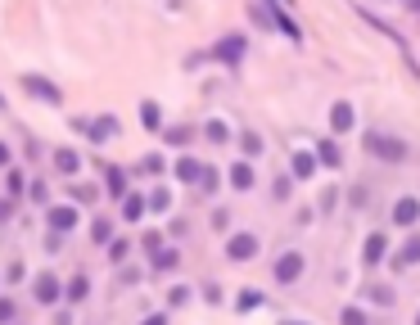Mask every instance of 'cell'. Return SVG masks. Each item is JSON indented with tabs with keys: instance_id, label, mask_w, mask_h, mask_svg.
Instances as JSON below:
<instances>
[{
	"instance_id": "cell-2",
	"label": "cell",
	"mask_w": 420,
	"mask_h": 325,
	"mask_svg": "<svg viewBox=\"0 0 420 325\" xmlns=\"http://www.w3.org/2000/svg\"><path fill=\"white\" fill-rule=\"evenodd\" d=\"M226 258H231V262L258 258V235H231V239H226Z\"/></svg>"
},
{
	"instance_id": "cell-7",
	"label": "cell",
	"mask_w": 420,
	"mask_h": 325,
	"mask_svg": "<svg viewBox=\"0 0 420 325\" xmlns=\"http://www.w3.org/2000/svg\"><path fill=\"white\" fill-rule=\"evenodd\" d=\"M32 293H36V303H45V307H50L54 298H59V280H54V276H36Z\"/></svg>"
},
{
	"instance_id": "cell-3",
	"label": "cell",
	"mask_w": 420,
	"mask_h": 325,
	"mask_svg": "<svg viewBox=\"0 0 420 325\" xmlns=\"http://www.w3.org/2000/svg\"><path fill=\"white\" fill-rule=\"evenodd\" d=\"M23 86H27V95H32V99H45V104H59V99H64V95H59V86H54V82H45V77H32V73H27V77H23Z\"/></svg>"
},
{
	"instance_id": "cell-38",
	"label": "cell",
	"mask_w": 420,
	"mask_h": 325,
	"mask_svg": "<svg viewBox=\"0 0 420 325\" xmlns=\"http://www.w3.org/2000/svg\"><path fill=\"white\" fill-rule=\"evenodd\" d=\"M5 162H10V145L0 141V167H5Z\"/></svg>"
},
{
	"instance_id": "cell-16",
	"label": "cell",
	"mask_w": 420,
	"mask_h": 325,
	"mask_svg": "<svg viewBox=\"0 0 420 325\" xmlns=\"http://www.w3.org/2000/svg\"><path fill=\"white\" fill-rule=\"evenodd\" d=\"M86 289H91V280H86V276H73V280H68V303H82V298H86Z\"/></svg>"
},
{
	"instance_id": "cell-27",
	"label": "cell",
	"mask_w": 420,
	"mask_h": 325,
	"mask_svg": "<svg viewBox=\"0 0 420 325\" xmlns=\"http://www.w3.org/2000/svg\"><path fill=\"white\" fill-rule=\"evenodd\" d=\"M290 190H294V181H290V176H276V185H271V195H276V199H290Z\"/></svg>"
},
{
	"instance_id": "cell-29",
	"label": "cell",
	"mask_w": 420,
	"mask_h": 325,
	"mask_svg": "<svg viewBox=\"0 0 420 325\" xmlns=\"http://www.w3.org/2000/svg\"><path fill=\"white\" fill-rule=\"evenodd\" d=\"M244 154H248V158H258V154H262V141H258V136H253V131H248V136H244Z\"/></svg>"
},
{
	"instance_id": "cell-34",
	"label": "cell",
	"mask_w": 420,
	"mask_h": 325,
	"mask_svg": "<svg viewBox=\"0 0 420 325\" xmlns=\"http://www.w3.org/2000/svg\"><path fill=\"white\" fill-rule=\"evenodd\" d=\"M140 167H145V172H163V154H150V158L140 162Z\"/></svg>"
},
{
	"instance_id": "cell-26",
	"label": "cell",
	"mask_w": 420,
	"mask_h": 325,
	"mask_svg": "<svg viewBox=\"0 0 420 325\" xmlns=\"http://www.w3.org/2000/svg\"><path fill=\"white\" fill-rule=\"evenodd\" d=\"M344 325H371L366 321V312H357V307H344V316H339Z\"/></svg>"
},
{
	"instance_id": "cell-10",
	"label": "cell",
	"mask_w": 420,
	"mask_h": 325,
	"mask_svg": "<svg viewBox=\"0 0 420 325\" xmlns=\"http://www.w3.org/2000/svg\"><path fill=\"white\" fill-rule=\"evenodd\" d=\"M50 230H77V208H50Z\"/></svg>"
},
{
	"instance_id": "cell-18",
	"label": "cell",
	"mask_w": 420,
	"mask_h": 325,
	"mask_svg": "<svg viewBox=\"0 0 420 325\" xmlns=\"http://www.w3.org/2000/svg\"><path fill=\"white\" fill-rule=\"evenodd\" d=\"M122 217H127V221H140V217H145V199H140V195H127V204H122Z\"/></svg>"
},
{
	"instance_id": "cell-30",
	"label": "cell",
	"mask_w": 420,
	"mask_h": 325,
	"mask_svg": "<svg viewBox=\"0 0 420 325\" xmlns=\"http://www.w3.org/2000/svg\"><path fill=\"white\" fill-rule=\"evenodd\" d=\"M108 258H113V262L127 258V239H113V244H108Z\"/></svg>"
},
{
	"instance_id": "cell-5",
	"label": "cell",
	"mask_w": 420,
	"mask_h": 325,
	"mask_svg": "<svg viewBox=\"0 0 420 325\" xmlns=\"http://www.w3.org/2000/svg\"><path fill=\"white\" fill-rule=\"evenodd\" d=\"M244 36H222V41H217V50H213V59H222V64H240V59H244Z\"/></svg>"
},
{
	"instance_id": "cell-12",
	"label": "cell",
	"mask_w": 420,
	"mask_h": 325,
	"mask_svg": "<svg viewBox=\"0 0 420 325\" xmlns=\"http://www.w3.org/2000/svg\"><path fill=\"white\" fill-rule=\"evenodd\" d=\"M231 185H235V190H253V167H248V162H235V167H231Z\"/></svg>"
},
{
	"instance_id": "cell-37",
	"label": "cell",
	"mask_w": 420,
	"mask_h": 325,
	"mask_svg": "<svg viewBox=\"0 0 420 325\" xmlns=\"http://www.w3.org/2000/svg\"><path fill=\"white\" fill-rule=\"evenodd\" d=\"M5 321H14V303H10V298H0V325H5Z\"/></svg>"
},
{
	"instance_id": "cell-14",
	"label": "cell",
	"mask_w": 420,
	"mask_h": 325,
	"mask_svg": "<svg viewBox=\"0 0 420 325\" xmlns=\"http://www.w3.org/2000/svg\"><path fill=\"white\" fill-rule=\"evenodd\" d=\"M316 162H325V167H339V162H344V158H339V145H334V141H321V149H316Z\"/></svg>"
},
{
	"instance_id": "cell-21",
	"label": "cell",
	"mask_w": 420,
	"mask_h": 325,
	"mask_svg": "<svg viewBox=\"0 0 420 325\" xmlns=\"http://www.w3.org/2000/svg\"><path fill=\"white\" fill-rule=\"evenodd\" d=\"M104 181H108V195L118 199V195H122V185H127V176H122L118 167H104Z\"/></svg>"
},
{
	"instance_id": "cell-17",
	"label": "cell",
	"mask_w": 420,
	"mask_h": 325,
	"mask_svg": "<svg viewBox=\"0 0 420 325\" xmlns=\"http://www.w3.org/2000/svg\"><path fill=\"white\" fill-rule=\"evenodd\" d=\"M159 104H154V99H145V104H140V122H145V131H159Z\"/></svg>"
},
{
	"instance_id": "cell-19",
	"label": "cell",
	"mask_w": 420,
	"mask_h": 325,
	"mask_svg": "<svg viewBox=\"0 0 420 325\" xmlns=\"http://www.w3.org/2000/svg\"><path fill=\"white\" fill-rule=\"evenodd\" d=\"M176 262H181V253H176V249H159V253H154V267H159V271H172Z\"/></svg>"
},
{
	"instance_id": "cell-4",
	"label": "cell",
	"mask_w": 420,
	"mask_h": 325,
	"mask_svg": "<svg viewBox=\"0 0 420 325\" xmlns=\"http://www.w3.org/2000/svg\"><path fill=\"white\" fill-rule=\"evenodd\" d=\"M299 276H303V253H280V258H276V280L280 285H290V280H299Z\"/></svg>"
},
{
	"instance_id": "cell-22",
	"label": "cell",
	"mask_w": 420,
	"mask_h": 325,
	"mask_svg": "<svg viewBox=\"0 0 420 325\" xmlns=\"http://www.w3.org/2000/svg\"><path fill=\"white\" fill-rule=\"evenodd\" d=\"M208 141H213V145H226L231 141V127H226V122H208Z\"/></svg>"
},
{
	"instance_id": "cell-35",
	"label": "cell",
	"mask_w": 420,
	"mask_h": 325,
	"mask_svg": "<svg viewBox=\"0 0 420 325\" xmlns=\"http://www.w3.org/2000/svg\"><path fill=\"white\" fill-rule=\"evenodd\" d=\"M73 195H77V199H82V204H95V190H91V185H77Z\"/></svg>"
},
{
	"instance_id": "cell-24",
	"label": "cell",
	"mask_w": 420,
	"mask_h": 325,
	"mask_svg": "<svg viewBox=\"0 0 420 325\" xmlns=\"http://www.w3.org/2000/svg\"><path fill=\"white\" fill-rule=\"evenodd\" d=\"M253 307H262V293L258 289H244V293H240V312H253Z\"/></svg>"
},
{
	"instance_id": "cell-28",
	"label": "cell",
	"mask_w": 420,
	"mask_h": 325,
	"mask_svg": "<svg viewBox=\"0 0 420 325\" xmlns=\"http://www.w3.org/2000/svg\"><path fill=\"white\" fill-rule=\"evenodd\" d=\"M167 204H172V195H167V190H154V195H150V208H154V213H163Z\"/></svg>"
},
{
	"instance_id": "cell-11",
	"label": "cell",
	"mask_w": 420,
	"mask_h": 325,
	"mask_svg": "<svg viewBox=\"0 0 420 325\" xmlns=\"http://www.w3.org/2000/svg\"><path fill=\"white\" fill-rule=\"evenodd\" d=\"M411 262H420V235H411L407 239V249L393 258V271H402V267H411Z\"/></svg>"
},
{
	"instance_id": "cell-8",
	"label": "cell",
	"mask_w": 420,
	"mask_h": 325,
	"mask_svg": "<svg viewBox=\"0 0 420 325\" xmlns=\"http://www.w3.org/2000/svg\"><path fill=\"white\" fill-rule=\"evenodd\" d=\"M416 217H420V199H398V204H393V221H398V226H411Z\"/></svg>"
},
{
	"instance_id": "cell-33",
	"label": "cell",
	"mask_w": 420,
	"mask_h": 325,
	"mask_svg": "<svg viewBox=\"0 0 420 325\" xmlns=\"http://www.w3.org/2000/svg\"><path fill=\"white\" fill-rule=\"evenodd\" d=\"M185 303H190V289H185V285H176V289H172V307H185Z\"/></svg>"
},
{
	"instance_id": "cell-9",
	"label": "cell",
	"mask_w": 420,
	"mask_h": 325,
	"mask_svg": "<svg viewBox=\"0 0 420 325\" xmlns=\"http://www.w3.org/2000/svg\"><path fill=\"white\" fill-rule=\"evenodd\" d=\"M330 131H339V136L353 131V104H334L330 108Z\"/></svg>"
},
{
	"instance_id": "cell-6",
	"label": "cell",
	"mask_w": 420,
	"mask_h": 325,
	"mask_svg": "<svg viewBox=\"0 0 420 325\" xmlns=\"http://www.w3.org/2000/svg\"><path fill=\"white\" fill-rule=\"evenodd\" d=\"M82 131H86L91 141L95 145H104L108 136H113V131H118V118H113V113H108V118H95V122H82Z\"/></svg>"
},
{
	"instance_id": "cell-23",
	"label": "cell",
	"mask_w": 420,
	"mask_h": 325,
	"mask_svg": "<svg viewBox=\"0 0 420 325\" xmlns=\"http://www.w3.org/2000/svg\"><path fill=\"white\" fill-rule=\"evenodd\" d=\"M384 258V235H371L366 239V262H380Z\"/></svg>"
},
{
	"instance_id": "cell-15",
	"label": "cell",
	"mask_w": 420,
	"mask_h": 325,
	"mask_svg": "<svg viewBox=\"0 0 420 325\" xmlns=\"http://www.w3.org/2000/svg\"><path fill=\"white\" fill-rule=\"evenodd\" d=\"M199 172H204V162H194V158L176 162V181H199Z\"/></svg>"
},
{
	"instance_id": "cell-36",
	"label": "cell",
	"mask_w": 420,
	"mask_h": 325,
	"mask_svg": "<svg viewBox=\"0 0 420 325\" xmlns=\"http://www.w3.org/2000/svg\"><path fill=\"white\" fill-rule=\"evenodd\" d=\"M204 298L208 303H222V285H204Z\"/></svg>"
},
{
	"instance_id": "cell-31",
	"label": "cell",
	"mask_w": 420,
	"mask_h": 325,
	"mask_svg": "<svg viewBox=\"0 0 420 325\" xmlns=\"http://www.w3.org/2000/svg\"><path fill=\"white\" fill-rule=\"evenodd\" d=\"M366 293H371V298H375V303H393V293H388V289H384V285H371V289H366Z\"/></svg>"
},
{
	"instance_id": "cell-1",
	"label": "cell",
	"mask_w": 420,
	"mask_h": 325,
	"mask_svg": "<svg viewBox=\"0 0 420 325\" xmlns=\"http://www.w3.org/2000/svg\"><path fill=\"white\" fill-rule=\"evenodd\" d=\"M362 149L375 154V158H384V162H402L407 158V145H402L398 136H384V131H366V136H362Z\"/></svg>"
},
{
	"instance_id": "cell-20",
	"label": "cell",
	"mask_w": 420,
	"mask_h": 325,
	"mask_svg": "<svg viewBox=\"0 0 420 325\" xmlns=\"http://www.w3.org/2000/svg\"><path fill=\"white\" fill-rule=\"evenodd\" d=\"M312 172H316L312 154H294V176H312Z\"/></svg>"
},
{
	"instance_id": "cell-32",
	"label": "cell",
	"mask_w": 420,
	"mask_h": 325,
	"mask_svg": "<svg viewBox=\"0 0 420 325\" xmlns=\"http://www.w3.org/2000/svg\"><path fill=\"white\" fill-rule=\"evenodd\" d=\"M167 141H172V145H185V141H190V127H172V131H167Z\"/></svg>"
},
{
	"instance_id": "cell-39",
	"label": "cell",
	"mask_w": 420,
	"mask_h": 325,
	"mask_svg": "<svg viewBox=\"0 0 420 325\" xmlns=\"http://www.w3.org/2000/svg\"><path fill=\"white\" fill-rule=\"evenodd\" d=\"M140 325H167V321H163V316H150V321H140Z\"/></svg>"
},
{
	"instance_id": "cell-13",
	"label": "cell",
	"mask_w": 420,
	"mask_h": 325,
	"mask_svg": "<svg viewBox=\"0 0 420 325\" xmlns=\"http://www.w3.org/2000/svg\"><path fill=\"white\" fill-rule=\"evenodd\" d=\"M54 167H59V172H64V176H73L77 167H82V158H77L73 149H59V154H54Z\"/></svg>"
},
{
	"instance_id": "cell-25",
	"label": "cell",
	"mask_w": 420,
	"mask_h": 325,
	"mask_svg": "<svg viewBox=\"0 0 420 325\" xmlns=\"http://www.w3.org/2000/svg\"><path fill=\"white\" fill-rule=\"evenodd\" d=\"M108 235H113V226H108L104 217H100L95 226H91V239H95V244H108Z\"/></svg>"
}]
</instances>
